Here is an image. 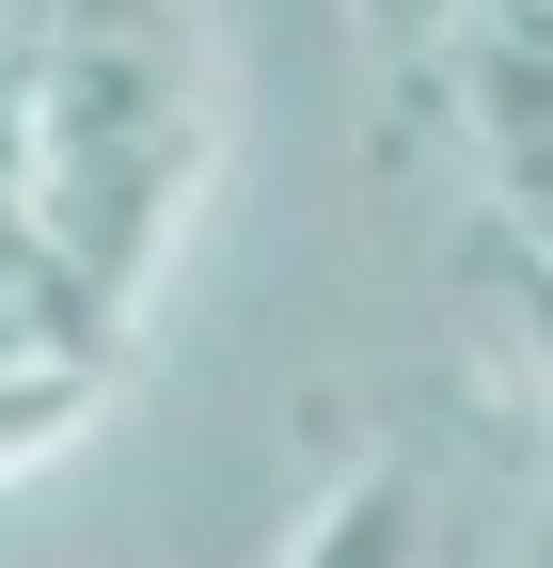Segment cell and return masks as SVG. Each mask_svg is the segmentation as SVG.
<instances>
[{"label":"cell","instance_id":"4","mask_svg":"<svg viewBox=\"0 0 553 568\" xmlns=\"http://www.w3.org/2000/svg\"><path fill=\"white\" fill-rule=\"evenodd\" d=\"M459 268H474V301H491V332L522 347V364H537V395H553V237H537V222H491V237H474Z\"/></svg>","mask_w":553,"mask_h":568},{"label":"cell","instance_id":"3","mask_svg":"<svg viewBox=\"0 0 553 568\" xmlns=\"http://www.w3.org/2000/svg\"><path fill=\"white\" fill-rule=\"evenodd\" d=\"M95 347H32V364H0V474H32V458H63L95 426Z\"/></svg>","mask_w":553,"mask_h":568},{"label":"cell","instance_id":"2","mask_svg":"<svg viewBox=\"0 0 553 568\" xmlns=\"http://www.w3.org/2000/svg\"><path fill=\"white\" fill-rule=\"evenodd\" d=\"M285 568H428V474H411V458L349 474V489L285 537Z\"/></svg>","mask_w":553,"mask_h":568},{"label":"cell","instance_id":"5","mask_svg":"<svg viewBox=\"0 0 553 568\" xmlns=\"http://www.w3.org/2000/svg\"><path fill=\"white\" fill-rule=\"evenodd\" d=\"M349 17H364V48L395 63V80H443V48H459L474 0H349Z\"/></svg>","mask_w":553,"mask_h":568},{"label":"cell","instance_id":"1","mask_svg":"<svg viewBox=\"0 0 553 568\" xmlns=\"http://www.w3.org/2000/svg\"><path fill=\"white\" fill-rule=\"evenodd\" d=\"M443 95L474 126V159L522 222H553V0H474L443 48Z\"/></svg>","mask_w":553,"mask_h":568}]
</instances>
